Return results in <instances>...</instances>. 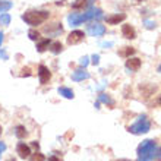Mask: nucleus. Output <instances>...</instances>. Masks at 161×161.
Listing matches in <instances>:
<instances>
[{
    "mask_svg": "<svg viewBox=\"0 0 161 161\" xmlns=\"http://www.w3.org/2000/svg\"><path fill=\"white\" fill-rule=\"evenodd\" d=\"M48 15L50 13L46 12V10H30L22 15V19L31 26H37L41 25L42 22H46L48 19Z\"/></svg>",
    "mask_w": 161,
    "mask_h": 161,
    "instance_id": "f257e3e1",
    "label": "nucleus"
},
{
    "mask_svg": "<svg viewBox=\"0 0 161 161\" xmlns=\"http://www.w3.org/2000/svg\"><path fill=\"white\" fill-rule=\"evenodd\" d=\"M103 46H104V47H110L111 42H103Z\"/></svg>",
    "mask_w": 161,
    "mask_h": 161,
    "instance_id": "72a5a7b5",
    "label": "nucleus"
},
{
    "mask_svg": "<svg viewBox=\"0 0 161 161\" xmlns=\"http://www.w3.org/2000/svg\"><path fill=\"white\" fill-rule=\"evenodd\" d=\"M155 155H157V151H154V153L148 154V155H142V157H138V161H153Z\"/></svg>",
    "mask_w": 161,
    "mask_h": 161,
    "instance_id": "5701e85b",
    "label": "nucleus"
},
{
    "mask_svg": "<svg viewBox=\"0 0 161 161\" xmlns=\"http://www.w3.org/2000/svg\"><path fill=\"white\" fill-rule=\"evenodd\" d=\"M126 19V16L123 15V13H116V15H111V16H108V18H106V21H107V24L108 25H117V24H120V22H123Z\"/></svg>",
    "mask_w": 161,
    "mask_h": 161,
    "instance_id": "f8f14e48",
    "label": "nucleus"
},
{
    "mask_svg": "<svg viewBox=\"0 0 161 161\" xmlns=\"http://www.w3.org/2000/svg\"><path fill=\"white\" fill-rule=\"evenodd\" d=\"M145 24V28H147V30H154V28H155V22H153V21H145L144 22Z\"/></svg>",
    "mask_w": 161,
    "mask_h": 161,
    "instance_id": "a878e982",
    "label": "nucleus"
},
{
    "mask_svg": "<svg viewBox=\"0 0 161 161\" xmlns=\"http://www.w3.org/2000/svg\"><path fill=\"white\" fill-rule=\"evenodd\" d=\"M91 18H94V8H91L85 13H72V15H69L68 21L70 25H80L82 22L89 21Z\"/></svg>",
    "mask_w": 161,
    "mask_h": 161,
    "instance_id": "7ed1b4c3",
    "label": "nucleus"
},
{
    "mask_svg": "<svg viewBox=\"0 0 161 161\" xmlns=\"http://www.w3.org/2000/svg\"><path fill=\"white\" fill-rule=\"evenodd\" d=\"M38 78H40V84L41 85H46L47 82L51 79V72L44 66V64H41L38 68Z\"/></svg>",
    "mask_w": 161,
    "mask_h": 161,
    "instance_id": "6e6552de",
    "label": "nucleus"
},
{
    "mask_svg": "<svg viewBox=\"0 0 161 161\" xmlns=\"http://www.w3.org/2000/svg\"><path fill=\"white\" fill-rule=\"evenodd\" d=\"M84 37H85V34L82 32V31H79V30L72 31V32L69 34V37H68V44H69V46H75V44H79V42L84 40Z\"/></svg>",
    "mask_w": 161,
    "mask_h": 161,
    "instance_id": "0eeeda50",
    "label": "nucleus"
},
{
    "mask_svg": "<svg viewBox=\"0 0 161 161\" xmlns=\"http://www.w3.org/2000/svg\"><path fill=\"white\" fill-rule=\"evenodd\" d=\"M15 135H16V138H19V139H25L26 136H28V132H26V129L24 126H18L16 129H15Z\"/></svg>",
    "mask_w": 161,
    "mask_h": 161,
    "instance_id": "f3484780",
    "label": "nucleus"
},
{
    "mask_svg": "<svg viewBox=\"0 0 161 161\" xmlns=\"http://www.w3.org/2000/svg\"><path fill=\"white\" fill-rule=\"evenodd\" d=\"M98 101L104 103V104H107V106H110V107L114 106V101H113V100H111V97H110V95H107V94H100Z\"/></svg>",
    "mask_w": 161,
    "mask_h": 161,
    "instance_id": "2eb2a0df",
    "label": "nucleus"
},
{
    "mask_svg": "<svg viewBox=\"0 0 161 161\" xmlns=\"http://www.w3.org/2000/svg\"><path fill=\"white\" fill-rule=\"evenodd\" d=\"M0 24L2 25H9L10 24V15L9 13H2L0 15Z\"/></svg>",
    "mask_w": 161,
    "mask_h": 161,
    "instance_id": "4be33fe9",
    "label": "nucleus"
},
{
    "mask_svg": "<svg viewBox=\"0 0 161 161\" xmlns=\"http://www.w3.org/2000/svg\"><path fill=\"white\" fill-rule=\"evenodd\" d=\"M91 59H92V64H95V66L100 63V56H98V54H94Z\"/></svg>",
    "mask_w": 161,
    "mask_h": 161,
    "instance_id": "c85d7f7f",
    "label": "nucleus"
},
{
    "mask_svg": "<svg viewBox=\"0 0 161 161\" xmlns=\"http://www.w3.org/2000/svg\"><path fill=\"white\" fill-rule=\"evenodd\" d=\"M154 151H157V147H155V142L151 141V139L144 141V142L138 147V155H139V157H142V155H148V154L154 153Z\"/></svg>",
    "mask_w": 161,
    "mask_h": 161,
    "instance_id": "20e7f679",
    "label": "nucleus"
},
{
    "mask_svg": "<svg viewBox=\"0 0 161 161\" xmlns=\"http://www.w3.org/2000/svg\"><path fill=\"white\" fill-rule=\"evenodd\" d=\"M139 91L142 94V97L144 98H149L151 95L157 92V85L154 84H141L139 85Z\"/></svg>",
    "mask_w": 161,
    "mask_h": 161,
    "instance_id": "423d86ee",
    "label": "nucleus"
},
{
    "mask_svg": "<svg viewBox=\"0 0 161 161\" xmlns=\"http://www.w3.org/2000/svg\"><path fill=\"white\" fill-rule=\"evenodd\" d=\"M0 57H3L4 60L8 59V54H6V51H0Z\"/></svg>",
    "mask_w": 161,
    "mask_h": 161,
    "instance_id": "c756f323",
    "label": "nucleus"
},
{
    "mask_svg": "<svg viewBox=\"0 0 161 161\" xmlns=\"http://www.w3.org/2000/svg\"><path fill=\"white\" fill-rule=\"evenodd\" d=\"M122 34H123V37L127 40L136 38V31L133 30V26L129 25V24H125V25L122 26Z\"/></svg>",
    "mask_w": 161,
    "mask_h": 161,
    "instance_id": "9d476101",
    "label": "nucleus"
},
{
    "mask_svg": "<svg viewBox=\"0 0 161 161\" xmlns=\"http://www.w3.org/2000/svg\"><path fill=\"white\" fill-rule=\"evenodd\" d=\"M59 94H60V95H63L64 98H68V100H72V98H73V91L70 88H66V86L59 88Z\"/></svg>",
    "mask_w": 161,
    "mask_h": 161,
    "instance_id": "dca6fc26",
    "label": "nucleus"
},
{
    "mask_svg": "<svg viewBox=\"0 0 161 161\" xmlns=\"http://www.w3.org/2000/svg\"><path fill=\"white\" fill-rule=\"evenodd\" d=\"M151 129V123H149L148 117L147 116H141L139 119L136 120L135 125L127 127V130L130 133H135V135H141V133H147V132Z\"/></svg>",
    "mask_w": 161,
    "mask_h": 161,
    "instance_id": "f03ea898",
    "label": "nucleus"
},
{
    "mask_svg": "<svg viewBox=\"0 0 161 161\" xmlns=\"http://www.w3.org/2000/svg\"><path fill=\"white\" fill-rule=\"evenodd\" d=\"M32 147H34V148H37V149H38V147H40V145H38V142H32Z\"/></svg>",
    "mask_w": 161,
    "mask_h": 161,
    "instance_id": "473e14b6",
    "label": "nucleus"
},
{
    "mask_svg": "<svg viewBox=\"0 0 161 161\" xmlns=\"http://www.w3.org/2000/svg\"><path fill=\"white\" fill-rule=\"evenodd\" d=\"M141 64H142L141 63V59H138V57H127V60H126V68L129 70H132V72L139 70Z\"/></svg>",
    "mask_w": 161,
    "mask_h": 161,
    "instance_id": "1a4fd4ad",
    "label": "nucleus"
},
{
    "mask_svg": "<svg viewBox=\"0 0 161 161\" xmlns=\"http://www.w3.org/2000/svg\"><path fill=\"white\" fill-rule=\"evenodd\" d=\"M158 103H160V106H161V95H160V100H158Z\"/></svg>",
    "mask_w": 161,
    "mask_h": 161,
    "instance_id": "e433bc0d",
    "label": "nucleus"
},
{
    "mask_svg": "<svg viewBox=\"0 0 161 161\" xmlns=\"http://www.w3.org/2000/svg\"><path fill=\"white\" fill-rule=\"evenodd\" d=\"M50 44H51V41L48 38H46V40H42V41H40L38 44H37V50L40 51V53H42V51H46L48 47H50Z\"/></svg>",
    "mask_w": 161,
    "mask_h": 161,
    "instance_id": "a211bd4d",
    "label": "nucleus"
},
{
    "mask_svg": "<svg viewBox=\"0 0 161 161\" xmlns=\"http://www.w3.org/2000/svg\"><path fill=\"white\" fill-rule=\"evenodd\" d=\"M88 57H86V56H84V57H82V59H80V62H79V63H80V66H84V68H85V66H88Z\"/></svg>",
    "mask_w": 161,
    "mask_h": 161,
    "instance_id": "cd10ccee",
    "label": "nucleus"
},
{
    "mask_svg": "<svg viewBox=\"0 0 161 161\" xmlns=\"http://www.w3.org/2000/svg\"><path fill=\"white\" fill-rule=\"evenodd\" d=\"M158 72L161 73V64H160V66H158Z\"/></svg>",
    "mask_w": 161,
    "mask_h": 161,
    "instance_id": "c9c22d12",
    "label": "nucleus"
},
{
    "mask_svg": "<svg viewBox=\"0 0 161 161\" xmlns=\"http://www.w3.org/2000/svg\"><path fill=\"white\" fill-rule=\"evenodd\" d=\"M88 78H89V73L86 72V70H75V72L72 73V80H75V82L88 79Z\"/></svg>",
    "mask_w": 161,
    "mask_h": 161,
    "instance_id": "ddd939ff",
    "label": "nucleus"
},
{
    "mask_svg": "<svg viewBox=\"0 0 161 161\" xmlns=\"http://www.w3.org/2000/svg\"><path fill=\"white\" fill-rule=\"evenodd\" d=\"M30 75H31V69L30 68H24V69H22L21 76H30Z\"/></svg>",
    "mask_w": 161,
    "mask_h": 161,
    "instance_id": "bb28decb",
    "label": "nucleus"
},
{
    "mask_svg": "<svg viewBox=\"0 0 161 161\" xmlns=\"http://www.w3.org/2000/svg\"><path fill=\"white\" fill-rule=\"evenodd\" d=\"M0 110H2V108H0Z\"/></svg>",
    "mask_w": 161,
    "mask_h": 161,
    "instance_id": "a19ab883",
    "label": "nucleus"
},
{
    "mask_svg": "<svg viewBox=\"0 0 161 161\" xmlns=\"http://www.w3.org/2000/svg\"><path fill=\"white\" fill-rule=\"evenodd\" d=\"M16 153L19 154V157L21 158H28L31 155V149L28 145H25L24 142H21V144H18L16 147Z\"/></svg>",
    "mask_w": 161,
    "mask_h": 161,
    "instance_id": "9b49d317",
    "label": "nucleus"
},
{
    "mask_svg": "<svg viewBox=\"0 0 161 161\" xmlns=\"http://www.w3.org/2000/svg\"><path fill=\"white\" fill-rule=\"evenodd\" d=\"M9 161H15V160H9Z\"/></svg>",
    "mask_w": 161,
    "mask_h": 161,
    "instance_id": "ea45409f",
    "label": "nucleus"
},
{
    "mask_svg": "<svg viewBox=\"0 0 161 161\" xmlns=\"http://www.w3.org/2000/svg\"><path fill=\"white\" fill-rule=\"evenodd\" d=\"M88 6H89V2H88V0H76V2L72 4V8L76 9V10H80V9L84 10V9H86Z\"/></svg>",
    "mask_w": 161,
    "mask_h": 161,
    "instance_id": "4468645a",
    "label": "nucleus"
},
{
    "mask_svg": "<svg viewBox=\"0 0 161 161\" xmlns=\"http://www.w3.org/2000/svg\"><path fill=\"white\" fill-rule=\"evenodd\" d=\"M0 136H2V126H0Z\"/></svg>",
    "mask_w": 161,
    "mask_h": 161,
    "instance_id": "4c0bfd02",
    "label": "nucleus"
},
{
    "mask_svg": "<svg viewBox=\"0 0 161 161\" xmlns=\"http://www.w3.org/2000/svg\"><path fill=\"white\" fill-rule=\"evenodd\" d=\"M119 54L123 57H130L132 54H135V48L133 47H123V50L119 51Z\"/></svg>",
    "mask_w": 161,
    "mask_h": 161,
    "instance_id": "aec40b11",
    "label": "nucleus"
},
{
    "mask_svg": "<svg viewBox=\"0 0 161 161\" xmlns=\"http://www.w3.org/2000/svg\"><path fill=\"white\" fill-rule=\"evenodd\" d=\"M4 149H6V145H4L3 142H0V153H3Z\"/></svg>",
    "mask_w": 161,
    "mask_h": 161,
    "instance_id": "2f4dec72",
    "label": "nucleus"
},
{
    "mask_svg": "<svg viewBox=\"0 0 161 161\" xmlns=\"http://www.w3.org/2000/svg\"><path fill=\"white\" fill-rule=\"evenodd\" d=\"M28 37H30L31 40H34V41H38V40H40V32H38V31L31 30L30 32H28Z\"/></svg>",
    "mask_w": 161,
    "mask_h": 161,
    "instance_id": "393cba45",
    "label": "nucleus"
},
{
    "mask_svg": "<svg viewBox=\"0 0 161 161\" xmlns=\"http://www.w3.org/2000/svg\"><path fill=\"white\" fill-rule=\"evenodd\" d=\"M62 48H63V46H62L60 41H54L50 44V50H51V53H54V54H59L60 51H62Z\"/></svg>",
    "mask_w": 161,
    "mask_h": 161,
    "instance_id": "6ab92c4d",
    "label": "nucleus"
},
{
    "mask_svg": "<svg viewBox=\"0 0 161 161\" xmlns=\"http://www.w3.org/2000/svg\"><path fill=\"white\" fill-rule=\"evenodd\" d=\"M88 34L91 37H101V35L106 34V26L101 25L100 22H95V24H91L88 25Z\"/></svg>",
    "mask_w": 161,
    "mask_h": 161,
    "instance_id": "39448f33",
    "label": "nucleus"
},
{
    "mask_svg": "<svg viewBox=\"0 0 161 161\" xmlns=\"http://www.w3.org/2000/svg\"><path fill=\"white\" fill-rule=\"evenodd\" d=\"M10 8H12V2H9V0H0V13L8 12Z\"/></svg>",
    "mask_w": 161,
    "mask_h": 161,
    "instance_id": "412c9836",
    "label": "nucleus"
},
{
    "mask_svg": "<svg viewBox=\"0 0 161 161\" xmlns=\"http://www.w3.org/2000/svg\"><path fill=\"white\" fill-rule=\"evenodd\" d=\"M2 41H3V32H0V46H2Z\"/></svg>",
    "mask_w": 161,
    "mask_h": 161,
    "instance_id": "f704fd0d",
    "label": "nucleus"
},
{
    "mask_svg": "<svg viewBox=\"0 0 161 161\" xmlns=\"http://www.w3.org/2000/svg\"><path fill=\"white\" fill-rule=\"evenodd\" d=\"M47 161H60V160H59V158H57V157H56V155H51V157L48 158V160H47Z\"/></svg>",
    "mask_w": 161,
    "mask_h": 161,
    "instance_id": "7c9ffc66",
    "label": "nucleus"
},
{
    "mask_svg": "<svg viewBox=\"0 0 161 161\" xmlns=\"http://www.w3.org/2000/svg\"><path fill=\"white\" fill-rule=\"evenodd\" d=\"M117 161H127V160H117Z\"/></svg>",
    "mask_w": 161,
    "mask_h": 161,
    "instance_id": "58836bf2",
    "label": "nucleus"
},
{
    "mask_svg": "<svg viewBox=\"0 0 161 161\" xmlns=\"http://www.w3.org/2000/svg\"><path fill=\"white\" fill-rule=\"evenodd\" d=\"M46 158H44V155L40 153H35L32 154V155H30V161H44Z\"/></svg>",
    "mask_w": 161,
    "mask_h": 161,
    "instance_id": "b1692460",
    "label": "nucleus"
}]
</instances>
